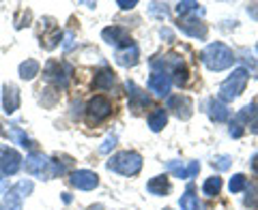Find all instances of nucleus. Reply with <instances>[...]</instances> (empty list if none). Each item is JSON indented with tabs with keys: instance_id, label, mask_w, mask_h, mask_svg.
<instances>
[{
	"instance_id": "12",
	"label": "nucleus",
	"mask_w": 258,
	"mask_h": 210,
	"mask_svg": "<svg viewBox=\"0 0 258 210\" xmlns=\"http://www.w3.org/2000/svg\"><path fill=\"white\" fill-rule=\"evenodd\" d=\"M101 37H103V41L110 43V45H125V47H127V45H132V39H129L127 30H125V28H120V26L103 28Z\"/></svg>"
},
{
	"instance_id": "3",
	"label": "nucleus",
	"mask_w": 258,
	"mask_h": 210,
	"mask_svg": "<svg viewBox=\"0 0 258 210\" xmlns=\"http://www.w3.org/2000/svg\"><path fill=\"white\" fill-rule=\"evenodd\" d=\"M247 77H249V73H247V69H243V67L232 71V73L226 77L222 82V86H220V92H217L220 101H235L237 96H241V92H243L245 86H247Z\"/></svg>"
},
{
	"instance_id": "11",
	"label": "nucleus",
	"mask_w": 258,
	"mask_h": 210,
	"mask_svg": "<svg viewBox=\"0 0 258 210\" xmlns=\"http://www.w3.org/2000/svg\"><path fill=\"white\" fill-rule=\"evenodd\" d=\"M22 165V157L18 150L13 148H5L3 157H0V169H3V176H13Z\"/></svg>"
},
{
	"instance_id": "17",
	"label": "nucleus",
	"mask_w": 258,
	"mask_h": 210,
	"mask_svg": "<svg viewBox=\"0 0 258 210\" xmlns=\"http://www.w3.org/2000/svg\"><path fill=\"white\" fill-rule=\"evenodd\" d=\"M127 96H129V108H134V110H140L149 105V96L142 94V90L134 82H127Z\"/></svg>"
},
{
	"instance_id": "6",
	"label": "nucleus",
	"mask_w": 258,
	"mask_h": 210,
	"mask_svg": "<svg viewBox=\"0 0 258 210\" xmlns=\"http://www.w3.org/2000/svg\"><path fill=\"white\" fill-rule=\"evenodd\" d=\"M86 114H88V120H91V123H101V120H106L112 114L110 99H106V96H95V99H91L86 105Z\"/></svg>"
},
{
	"instance_id": "27",
	"label": "nucleus",
	"mask_w": 258,
	"mask_h": 210,
	"mask_svg": "<svg viewBox=\"0 0 258 210\" xmlns=\"http://www.w3.org/2000/svg\"><path fill=\"white\" fill-rule=\"evenodd\" d=\"M245 189H247L245 206H249V208H258V180L249 182V187H245Z\"/></svg>"
},
{
	"instance_id": "30",
	"label": "nucleus",
	"mask_w": 258,
	"mask_h": 210,
	"mask_svg": "<svg viewBox=\"0 0 258 210\" xmlns=\"http://www.w3.org/2000/svg\"><path fill=\"white\" fill-rule=\"evenodd\" d=\"M217 172H226L230 165H232V157L230 155H220V157H215L213 159V163H211Z\"/></svg>"
},
{
	"instance_id": "40",
	"label": "nucleus",
	"mask_w": 258,
	"mask_h": 210,
	"mask_svg": "<svg viewBox=\"0 0 258 210\" xmlns=\"http://www.w3.org/2000/svg\"><path fill=\"white\" fill-rule=\"evenodd\" d=\"M62 199H64V201H67V204H69V201H71V195H69V193H62Z\"/></svg>"
},
{
	"instance_id": "38",
	"label": "nucleus",
	"mask_w": 258,
	"mask_h": 210,
	"mask_svg": "<svg viewBox=\"0 0 258 210\" xmlns=\"http://www.w3.org/2000/svg\"><path fill=\"white\" fill-rule=\"evenodd\" d=\"M71 39H74V35H71V32H69V35H67V43H64V50H69V47L74 45V41H71Z\"/></svg>"
},
{
	"instance_id": "31",
	"label": "nucleus",
	"mask_w": 258,
	"mask_h": 210,
	"mask_svg": "<svg viewBox=\"0 0 258 210\" xmlns=\"http://www.w3.org/2000/svg\"><path fill=\"white\" fill-rule=\"evenodd\" d=\"M11 135H13V140H18L24 148H32V146H35V144H32V142L28 140V137L20 131V129H11Z\"/></svg>"
},
{
	"instance_id": "37",
	"label": "nucleus",
	"mask_w": 258,
	"mask_h": 210,
	"mask_svg": "<svg viewBox=\"0 0 258 210\" xmlns=\"http://www.w3.org/2000/svg\"><path fill=\"white\" fill-rule=\"evenodd\" d=\"M249 131L258 135V118H256V120H252V123H249Z\"/></svg>"
},
{
	"instance_id": "25",
	"label": "nucleus",
	"mask_w": 258,
	"mask_h": 210,
	"mask_svg": "<svg viewBox=\"0 0 258 210\" xmlns=\"http://www.w3.org/2000/svg\"><path fill=\"white\" fill-rule=\"evenodd\" d=\"M220 191H222V178H217V176L209 178V180L203 184V193H205V195H209V197H215Z\"/></svg>"
},
{
	"instance_id": "22",
	"label": "nucleus",
	"mask_w": 258,
	"mask_h": 210,
	"mask_svg": "<svg viewBox=\"0 0 258 210\" xmlns=\"http://www.w3.org/2000/svg\"><path fill=\"white\" fill-rule=\"evenodd\" d=\"M179 206H181V210H205V206L198 201V197L191 193V189L185 193V195H181Z\"/></svg>"
},
{
	"instance_id": "9",
	"label": "nucleus",
	"mask_w": 258,
	"mask_h": 210,
	"mask_svg": "<svg viewBox=\"0 0 258 210\" xmlns=\"http://www.w3.org/2000/svg\"><path fill=\"white\" fill-rule=\"evenodd\" d=\"M179 28L194 39H205L207 37V26L200 22L196 15H183L179 20Z\"/></svg>"
},
{
	"instance_id": "41",
	"label": "nucleus",
	"mask_w": 258,
	"mask_h": 210,
	"mask_svg": "<svg viewBox=\"0 0 258 210\" xmlns=\"http://www.w3.org/2000/svg\"><path fill=\"white\" fill-rule=\"evenodd\" d=\"M254 105H256V114H258V101H256V103H254Z\"/></svg>"
},
{
	"instance_id": "4",
	"label": "nucleus",
	"mask_w": 258,
	"mask_h": 210,
	"mask_svg": "<svg viewBox=\"0 0 258 210\" xmlns=\"http://www.w3.org/2000/svg\"><path fill=\"white\" fill-rule=\"evenodd\" d=\"M108 169H112V172H116L120 176H136L142 169V157L132 150L116 152L114 157H110Z\"/></svg>"
},
{
	"instance_id": "23",
	"label": "nucleus",
	"mask_w": 258,
	"mask_h": 210,
	"mask_svg": "<svg viewBox=\"0 0 258 210\" xmlns=\"http://www.w3.org/2000/svg\"><path fill=\"white\" fill-rule=\"evenodd\" d=\"M39 69H41V67H39V62L32 60V58H28L26 62L20 64V77H22V79H32V77L39 73Z\"/></svg>"
},
{
	"instance_id": "32",
	"label": "nucleus",
	"mask_w": 258,
	"mask_h": 210,
	"mask_svg": "<svg viewBox=\"0 0 258 210\" xmlns=\"http://www.w3.org/2000/svg\"><path fill=\"white\" fill-rule=\"evenodd\" d=\"M114 146H116V135H108L106 142H103L101 146H99V152H101V155H108V152L114 148Z\"/></svg>"
},
{
	"instance_id": "35",
	"label": "nucleus",
	"mask_w": 258,
	"mask_h": 210,
	"mask_svg": "<svg viewBox=\"0 0 258 210\" xmlns=\"http://www.w3.org/2000/svg\"><path fill=\"white\" fill-rule=\"evenodd\" d=\"M230 135H232V137H241V135H243V127L232 123V125H230Z\"/></svg>"
},
{
	"instance_id": "13",
	"label": "nucleus",
	"mask_w": 258,
	"mask_h": 210,
	"mask_svg": "<svg viewBox=\"0 0 258 210\" xmlns=\"http://www.w3.org/2000/svg\"><path fill=\"white\" fill-rule=\"evenodd\" d=\"M149 88H151V92H155L157 96H168L170 94V88H172V79H170V75L153 73L149 77Z\"/></svg>"
},
{
	"instance_id": "34",
	"label": "nucleus",
	"mask_w": 258,
	"mask_h": 210,
	"mask_svg": "<svg viewBox=\"0 0 258 210\" xmlns=\"http://www.w3.org/2000/svg\"><path fill=\"white\" fill-rule=\"evenodd\" d=\"M174 82L179 84V86H183L185 82H187V71H185V67H183V69H179V71L174 73Z\"/></svg>"
},
{
	"instance_id": "8",
	"label": "nucleus",
	"mask_w": 258,
	"mask_h": 210,
	"mask_svg": "<svg viewBox=\"0 0 258 210\" xmlns=\"http://www.w3.org/2000/svg\"><path fill=\"white\" fill-rule=\"evenodd\" d=\"M166 167H168V172H170L174 178H194L198 172H200V163L198 161H189L187 165L185 163H181V161H168L166 163Z\"/></svg>"
},
{
	"instance_id": "39",
	"label": "nucleus",
	"mask_w": 258,
	"mask_h": 210,
	"mask_svg": "<svg viewBox=\"0 0 258 210\" xmlns=\"http://www.w3.org/2000/svg\"><path fill=\"white\" fill-rule=\"evenodd\" d=\"M252 169L258 174V155H256V157H254V161H252Z\"/></svg>"
},
{
	"instance_id": "1",
	"label": "nucleus",
	"mask_w": 258,
	"mask_h": 210,
	"mask_svg": "<svg viewBox=\"0 0 258 210\" xmlns=\"http://www.w3.org/2000/svg\"><path fill=\"white\" fill-rule=\"evenodd\" d=\"M24 167H26V172L30 176L41 178V180H52L54 176H58V174L64 172V165L56 163V161H52L50 157L41 155V152H32V155H28Z\"/></svg>"
},
{
	"instance_id": "18",
	"label": "nucleus",
	"mask_w": 258,
	"mask_h": 210,
	"mask_svg": "<svg viewBox=\"0 0 258 210\" xmlns=\"http://www.w3.org/2000/svg\"><path fill=\"white\" fill-rule=\"evenodd\" d=\"M147 189L151 195H166V193H170V182H168L166 176H155V178H151Z\"/></svg>"
},
{
	"instance_id": "15",
	"label": "nucleus",
	"mask_w": 258,
	"mask_h": 210,
	"mask_svg": "<svg viewBox=\"0 0 258 210\" xmlns=\"http://www.w3.org/2000/svg\"><path fill=\"white\" fill-rule=\"evenodd\" d=\"M207 114L211 120H215V123H226V120L230 118V110L226 108L222 101L211 99V101H207Z\"/></svg>"
},
{
	"instance_id": "19",
	"label": "nucleus",
	"mask_w": 258,
	"mask_h": 210,
	"mask_svg": "<svg viewBox=\"0 0 258 210\" xmlns=\"http://www.w3.org/2000/svg\"><path fill=\"white\" fill-rule=\"evenodd\" d=\"M166 123H168V114H166L164 108H155L149 114V127H151V131H161V129L166 127Z\"/></svg>"
},
{
	"instance_id": "33",
	"label": "nucleus",
	"mask_w": 258,
	"mask_h": 210,
	"mask_svg": "<svg viewBox=\"0 0 258 210\" xmlns=\"http://www.w3.org/2000/svg\"><path fill=\"white\" fill-rule=\"evenodd\" d=\"M15 191H18L22 197H24V195H28V193L32 191V182H30V180H22V182L15 184Z\"/></svg>"
},
{
	"instance_id": "29",
	"label": "nucleus",
	"mask_w": 258,
	"mask_h": 210,
	"mask_svg": "<svg viewBox=\"0 0 258 210\" xmlns=\"http://www.w3.org/2000/svg\"><path fill=\"white\" fill-rule=\"evenodd\" d=\"M241 56H243V58H241V60H243V62L247 64V67H249V71H252V73H249V75H254V77L258 79V60H256L254 56L249 54L247 50H241Z\"/></svg>"
},
{
	"instance_id": "20",
	"label": "nucleus",
	"mask_w": 258,
	"mask_h": 210,
	"mask_svg": "<svg viewBox=\"0 0 258 210\" xmlns=\"http://www.w3.org/2000/svg\"><path fill=\"white\" fill-rule=\"evenodd\" d=\"M114 84H116V77L110 69H103L95 75V88H99V90H108V88H112Z\"/></svg>"
},
{
	"instance_id": "10",
	"label": "nucleus",
	"mask_w": 258,
	"mask_h": 210,
	"mask_svg": "<svg viewBox=\"0 0 258 210\" xmlns=\"http://www.w3.org/2000/svg\"><path fill=\"white\" fill-rule=\"evenodd\" d=\"M168 110H174V114L181 120H189L194 114V103L189 96H185V94L170 96V99H168Z\"/></svg>"
},
{
	"instance_id": "28",
	"label": "nucleus",
	"mask_w": 258,
	"mask_h": 210,
	"mask_svg": "<svg viewBox=\"0 0 258 210\" xmlns=\"http://www.w3.org/2000/svg\"><path fill=\"white\" fill-rule=\"evenodd\" d=\"M245 187H247V180H245L243 174H235V176L230 178V184H228L230 193H239V191H243Z\"/></svg>"
},
{
	"instance_id": "36",
	"label": "nucleus",
	"mask_w": 258,
	"mask_h": 210,
	"mask_svg": "<svg viewBox=\"0 0 258 210\" xmlns=\"http://www.w3.org/2000/svg\"><path fill=\"white\" fill-rule=\"evenodd\" d=\"M136 5H138V0H129V3H127V0H118V7H120V9H134Z\"/></svg>"
},
{
	"instance_id": "7",
	"label": "nucleus",
	"mask_w": 258,
	"mask_h": 210,
	"mask_svg": "<svg viewBox=\"0 0 258 210\" xmlns=\"http://www.w3.org/2000/svg\"><path fill=\"white\" fill-rule=\"evenodd\" d=\"M71 187H76L80 191H93L97 184H99V176L95 172H88V169H78V172L71 174Z\"/></svg>"
},
{
	"instance_id": "16",
	"label": "nucleus",
	"mask_w": 258,
	"mask_h": 210,
	"mask_svg": "<svg viewBox=\"0 0 258 210\" xmlns=\"http://www.w3.org/2000/svg\"><path fill=\"white\" fill-rule=\"evenodd\" d=\"M138 58H140V52H138V45H134V43L116 52V62L120 67H134L138 62Z\"/></svg>"
},
{
	"instance_id": "43",
	"label": "nucleus",
	"mask_w": 258,
	"mask_h": 210,
	"mask_svg": "<svg viewBox=\"0 0 258 210\" xmlns=\"http://www.w3.org/2000/svg\"><path fill=\"white\" fill-rule=\"evenodd\" d=\"M0 210H3V208H0Z\"/></svg>"
},
{
	"instance_id": "24",
	"label": "nucleus",
	"mask_w": 258,
	"mask_h": 210,
	"mask_svg": "<svg viewBox=\"0 0 258 210\" xmlns=\"http://www.w3.org/2000/svg\"><path fill=\"white\" fill-rule=\"evenodd\" d=\"M176 13L181 15H187V13H196V15H203L205 13V9L203 7H200L198 3H191V0H185V3H179L176 5Z\"/></svg>"
},
{
	"instance_id": "42",
	"label": "nucleus",
	"mask_w": 258,
	"mask_h": 210,
	"mask_svg": "<svg viewBox=\"0 0 258 210\" xmlns=\"http://www.w3.org/2000/svg\"><path fill=\"white\" fill-rule=\"evenodd\" d=\"M0 133H3V125H0Z\"/></svg>"
},
{
	"instance_id": "2",
	"label": "nucleus",
	"mask_w": 258,
	"mask_h": 210,
	"mask_svg": "<svg viewBox=\"0 0 258 210\" xmlns=\"http://www.w3.org/2000/svg\"><path fill=\"white\" fill-rule=\"evenodd\" d=\"M200 60H203V64L209 71H224V69H228L237 58H235V54H232V50L228 45L209 43L203 50V54H200Z\"/></svg>"
},
{
	"instance_id": "14",
	"label": "nucleus",
	"mask_w": 258,
	"mask_h": 210,
	"mask_svg": "<svg viewBox=\"0 0 258 210\" xmlns=\"http://www.w3.org/2000/svg\"><path fill=\"white\" fill-rule=\"evenodd\" d=\"M3 108L7 114H13L20 108V90L15 84H5L3 88Z\"/></svg>"
},
{
	"instance_id": "21",
	"label": "nucleus",
	"mask_w": 258,
	"mask_h": 210,
	"mask_svg": "<svg viewBox=\"0 0 258 210\" xmlns=\"http://www.w3.org/2000/svg\"><path fill=\"white\" fill-rule=\"evenodd\" d=\"M60 37H62L60 28L58 26H52V30L47 32V35L41 37V47H45V50H54V47L60 43Z\"/></svg>"
},
{
	"instance_id": "26",
	"label": "nucleus",
	"mask_w": 258,
	"mask_h": 210,
	"mask_svg": "<svg viewBox=\"0 0 258 210\" xmlns=\"http://www.w3.org/2000/svg\"><path fill=\"white\" fill-rule=\"evenodd\" d=\"M5 204H7V210H22V195L15 189L7 191L5 195Z\"/></svg>"
},
{
	"instance_id": "5",
	"label": "nucleus",
	"mask_w": 258,
	"mask_h": 210,
	"mask_svg": "<svg viewBox=\"0 0 258 210\" xmlns=\"http://www.w3.org/2000/svg\"><path fill=\"white\" fill-rule=\"evenodd\" d=\"M43 75L47 82L56 84L58 88H67L71 75H74V67L64 60H50L43 69Z\"/></svg>"
}]
</instances>
